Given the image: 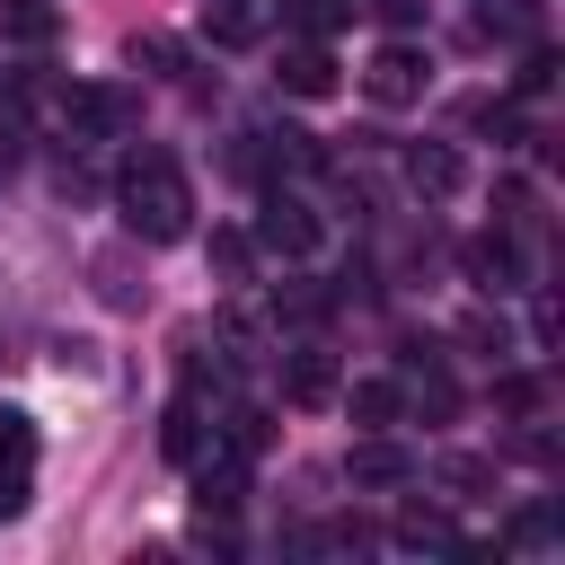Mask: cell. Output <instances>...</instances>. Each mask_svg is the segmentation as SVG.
Masks as SVG:
<instances>
[{"mask_svg": "<svg viewBox=\"0 0 565 565\" xmlns=\"http://www.w3.org/2000/svg\"><path fill=\"white\" fill-rule=\"evenodd\" d=\"M247 238H256L265 256H291V265H300V256L318 247V212H309L300 194H265V212H256V230H247Z\"/></svg>", "mask_w": 565, "mask_h": 565, "instance_id": "cell-4", "label": "cell"}, {"mask_svg": "<svg viewBox=\"0 0 565 565\" xmlns=\"http://www.w3.org/2000/svg\"><path fill=\"white\" fill-rule=\"evenodd\" d=\"M115 203H124V230L141 247H177L194 230V185H185V168L168 150H132L115 168Z\"/></svg>", "mask_w": 565, "mask_h": 565, "instance_id": "cell-1", "label": "cell"}, {"mask_svg": "<svg viewBox=\"0 0 565 565\" xmlns=\"http://www.w3.org/2000/svg\"><path fill=\"white\" fill-rule=\"evenodd\" d=\"M388 539H397V547H459V530H450L441 512H397Z\"/></svg>", "mask_w": 565, "mask_h": 565, "instance_id": "cell-17", "label": "cell"}, {"mask_svg": "<svg viewBox=\"0 0 565 565\" xmlns=\"http://www.w3.org/2000/svg\"><path fill=\"white\" fill-rule=\"evenodd\" d=\"M53 35H62L53 0H0V44H53Z\"/></svg>", "mask_w": 565, "mask_h": 565, "instance_id": "cell-12", "label": "cell"}, {"mask_svg": "<svg viewBox=\"0 0 565 565\" xmlns=\"http://www.w3.org/2000/svg\"><path fill=\"white\" fill-rule=\"evenodd\" d=\"M88 274H97V300H106V309H141V291H150V282H132V256H124V247H106Z\"/></svg>", "mask_w": 565, "mask_h": 565, "instance_id": "cell-14", "label": "cell"}, {"mask_svg": "<svg viewBox=\"0 0 565 565\" xmlns=\"http://www.w3.org/2000/svg\"><path fill=\"white\" fill-rule=\"evenodd\" d=\"M309 547H371V521H327V530H309Z\"/></svg>", "mask_w": 565, "mask_h": 565, "instance_id": "cell-24", "label": "cell"}, {"mask_svg": "<svg viewBox=\"0 0 565 565\" xmlns=\"http://www.w3.org/2000/svg\"><path fill=\"white\" fill-rule=\"evenodd\" d=\"M459 344L486 353V362H503V353H512V327H503L494 309H468V318H459Z\"/></svg>", "mask_w": 565, "mask_h": 565, "instance_id": "cell-15", "label": "cell"}, {"mask_svg": "<svg viewBox=\"0 0 565 565\" xmlns=\"http://www.w3.org/2000/svg\"><path fill=\"white\" fill-rule=\"evenodd\" d=\"M230 450H238V459H256V450H265V415H256V406H238V415H230Z\"/></svg>", "mask_w": 565, "mask_h": 565, "instance_id": "cell-23", "label": "cell"}, {"mask_svg": "<svg viewBox=\"0 0 565 565\" xmlns=\"http://www.w3.org/2000/svg\"><path fill=\"white\" fill-rule=\"evenodd\" d=\"M512 539H521V547H547V539H556V512H547V503H539V512H521V521H512Z\"/></svg>", "mask_w": 565, "mask_h": 565, "instance_id": "cell-26", "label": "cell"}, {"mask_svg": "<svg viewBox=\"0 0 565 565\" xmlns=\"http://www.w3.org/2000/svg\"><path fill=\"white\" fill-rule=\"evenodd\" d=\"M282 18H291L300 35H327V26L344 18V0H282Z\"/></svg>", "mask_w": 565, "mask_h": 565, "instance_id": "cell-21", "label": "cell"}, {"mask_svg": "<svg viewBox=\"0 0 565 565\" xmlns=\"http://www.w3.org/2000/svg\"><path fill=\"white\" fill-rule=\"evenodd\" d=\"M397 415H406V388L397 380H353V424L362 433H388Z\"/></svg>", "mask_w": 565, "mask_h": 565, "instance_id": "cell-13", "label": "cell"}, {"mask_svg": "<svg viewBox=\"0 0 565 565\" xmlns=\"http://www.w3.org/2000/svg\"><path fill=\"white\" fill-rule=\"evenodd\" d=\"M441 486H450V494H486V486H494V468H486V459H468V450H450V459H441Z\"/></svg>", "mask_w": 565, "mask_h": 565, "instance_id": "cell-19", "label": "cell"}, {"mask_svg": "<svg viewBox=\"0 0 565 565\" xmlns=\"http://www.w3.org/2000/svg\"><path fill=\"white\" fill-rule=\"evenodd\" d=\"M459 265H468V282H477V291H494V300H503V291H521V247H512L503 230H477V238L459 247Z\"/></svg>", "mask_w": 565, "mask_h": 565, "instance_id": "cell-7", "label": "cell"}, {"mask_svg": "<svg viewBox=\"0 0 565 565\" xmlns=\"http://www.w3.org/2000/svg\"><path fill=\"white\" fill-rule=\"evenodd\" d=\"M274 371H282V397H291V406H327V397H335V353H327V344H282Z\"/></svg>", "mask_w": 565, "mask_h": 565, "instance_id": "cell-6", "label": "cell"}, {"mask_svg": "<svg viewBox=\"0 0 565 565\" xmlns=\"http://www.w3.org/2000/svg\"><path fill=\"white\" fill-rule=\"evenodd\" d=\"M62 124H71V141H124L141 124V97L115 79H79V88H62Z\"/></svg>", "mask_w": 565, "mask_h": 565, "instance_id": "cell-2", "label": "cell"}, {"mask_svg": "<svg viewBox=\"0 0 565 565\" xmlns=\"http://www.w3.org/2000/svg\"><path fill=\"white\" fill-rule=\"evenodd\" d=\"M26 486H35V477H26V459H0V521H18V512H26Z\"/></svg>", "mask_w": 565, "mask_h": 565, "instance_id": "cell-22", "label": "cell"}, {"mask_svg": "<svg viewBox=\"0 0 565 565\" xmlns=\"http://www.w3.org/2000/svg\"><path fill=\"white\" fill-rule=\"evenodd\" d=\"M424 88H433V62H424L415 44H380V53L362 62V97H371V106H424Z\"/></svg>", "mask_w": 565, "mask_h": 565, "instance_id": "cell-3", "label": "cell"}, {"mask_svg": "<svg viewBox=\"0 0 565 565\" xmlns=\"http://www.w3.org/2000/svg\"><path fill=\"white\" fill-rule=\"evenodd\" d=\"M132 62H150V71H177V44H168V35H141V44H132Z\"/></svg>", "mask_w": 565, "mask_h": 565, "instance_id": "cell-27", "label": "cell"}, {"mask_svg": "<svg viewBox=\"0 0 565 565\" xmlns=\"http://www.w3.org/2000/svg\"><path fill=\"white\" fill-rule=\"evenodd\" d=\"M344 477H353L362 494H388V486H406V477H415V450H406V441H388V433H362V441L344 450Z\"/></svg>", "mask_w": 565, "mask_h": 565, "instance_id": "cell-5", "label": "cell"}, {"mask_svg": "<svg viewBox=\"0 0 565 565\" xmlns=\"http://www.w3.org/2000/svg\"><path fill=\"white\" fill-rule=\"evenodd\" d=\"M247 503V459L238 450H203L194 459V512L212 521V512H238Z\"/></svg>", "mask_w": 565, "mask_h": 565, "instance_id": "cell-8", "label": "cell"}, {"mask_svg": "<svg viewBox=\"0 0 565 565\" xmlns=\"http://www.w3.org/2000/svg\"><path fill=\"white\" fill-rule=\"evenodd\" d=\"M159 450H168L177 468H194V459L212 450V424H203V397H177V406H168V424H159Z\"/></svg>", "mask_w": 565, "mask_h": 565, "instance_id": "cell-11", "label": "cell"}, {"mask_svg": "<svg viewBox=\"0 0 565 565\" xmlns=\"http://www.w3.org/2000/svg\"><path fill=\"white\" fill-rule=\"evenodd\" d=\"M274 79H282L291 97H327V88H335V53H327V35H300V44H282Z\"/></svg>", "mask_w": 565, "mask_h": 565, "instance_id": "cell-9", "label": "cell"}, {"mask_svg": "<svg viewBox=\"0 0 565 565\" xmlns=\"http://www.w3.org/2000/svg\"><path fill=\"white\" fill-rule=\"evenodd\" d=\"M406 185L441 203V194H459V185H468V159H459L450 141H415V150H406Z\"/></svg>", "mask_w": 565, "mask_h": 565, "instance_id": "cell-10", "label": "cell"}, {"mask_svg": "<svg viewBox=\"0 0 565 565\" xmlns=\"http://www.w3.org/2000/svg\"><path fill=\"white\" fill-rule=\"evenodd\" d=\"M547 79H556V53H530V62L512 71V88H521V97H547Z\"/></svg>", "mask_w": 565, "mask_h": 565, "instance_id": "cell-25", "label": "cell"}, {"mask_svg": "<svg viewBox=\"0 0 565 565\" xmlns=\"http://www.w3.org/2000/svg\"><path fill=\"white\" fill-rule=\"evenodd\" d=\"M539 397H547V388H539L530 371H503V380H494V406H503V415H539Z\"/></svg>", "mask_w": 565, "mask_h": 565, "instance_id": "cell-18", "label": "cell"}, {"mask_svg": "<svg viewBox=\"0 0 565 565\" xmlns=\"http://www.w3.org/2000/svg\"><path fill=\"white\" fill-rule=\"evenodd\" d=\"M247 265H256V238L247 230H212V274L221 282H247Z\"/></svg>", "mask_w": 565, "mask_h": 565, "instance_id": "cell-16", "label": "cell"}, {"mask_svg": "<svg viewBox=\"0 0 565 565\" xmlns=\"http://www.w3.org/2000/svg\"><path fill=\"white\" fill-rule=\"evenodd\" d=\"M0 459H35V415L26 406H0Z\"/></svg>", "mask_w": 565, "mask_h": 565, "instance_id": "cell-20", "label": "cell"}]
</instances>
